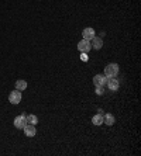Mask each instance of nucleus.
I'll list each match as a JSON object with an SVG mask.
<instances>
[{"label":"nucleus","mask_w":141,"mask_h":156,"mask_svg":"<svg viewBox=\"0 0 141 156\" xmlns=\"http://www.w3.org/2000/svg\"><path fill=\"white\" fill-rule=\"evenodd\" d=\"M21 98H23L21 91L17 90V89H16V90H13L10 94H9V101H10L11 104H18V103L21 101Z\"/></svg>","instance_id":"nucleus-2"},{"label":"nucleus","mask_w":141,"mask_h":156,"mask_svg":"<svg viewBox=\"0 0 141 156\" xmlns=\"http://www.w3.org/2000/svg\"><path fill=\"white\" fill-rule=\"evenodd\" d=\"M114 122H116V118H114L113 114L107 113L106 115H103V124H106V125H113Z\"/></svg>","instance_id":"nucleus-10"},{"label":"nucleus","mask_w":141,"mask_h":156,"mask_svg":"<svg viewBox=\"0 0 141 156\" xmlns=\"http://www.w3.org/2000/svg\"><path fill=\"white\" fill-rule=\"evenodd\" d=\"M78 49H79L80 52H85V54H87V52L92 49V44L91 41H87V40H82L78 42Z\"/></svg>","instance_id":"nucleus-3"},{"label":"nucleus","mask_w":141,"mask_h":156,"mask_svg":"<svg viewBox=\"0 0 141 156\" xmlns=\"http://www.w3.org/2000/svg\"><path fill=\"white\" fill-rule=\"evenodd\" d=\"M106 84H107L109 90H112V91H117L119 90V87H120V82H119L117 77H109Z\"/></svg>","instance_id":"nucleus-4"},{"label":"nucleus","mask_w":141,"mask_h":156,"mask_svg":"<svg viewBox=\"0 0 141 156\" xmlns=\"http://www.w3.org/2000/svg\"><path fill=\"white\" fill-rule=\"evenodd\" d=\"M91 44H92V48H93V49L99 51V49H102V47H103V40H102L100 37L95 35L93 38L91 40Z\"/></svg>","instance_id":"nucleus-9"},{"label":"nucleus","mask_w":141,"mask_h":156,"mask_svg":"<svg viewBox=\"0 0 141 156\" xmlns=\"http://www.w3.org/2000/svg\"><path fill=\"white\" fill-rule=\"evenodd\" d=\"M14 127L17 128V129H23V128L25 127V124H27V118H25V115H17L14 118Z\"/></svg>","instance_id":"nucleus-5"},{"label":"nucleus","mask_w":141,"mask_h":156,"mask_svg":"<svg viewBox=\"0 0 141 156\" xmlns=\"http://www.w3.org/2000/svg\"><path fill=\"white\" fill-rule=\"evenodd\" d=\"M25 118H27V124H33V125H35V124L38 122V117L34 115V114H28V115H25Z\"/></svg>","instance_id":"nucleus-13"},{"label":"nucleus","mask_w":141,"mask_h":156,"mask_svg":"<svg viewBox=\"0 0 141 156\" xmlns=\"http://www.w3.org/2000/svg\"><path fill=\"white\" fill-rule=\"evenodd\" d=\"M120 72V68L117 63H109L107 66L105 68V76L107 77H116Z\"/></svg>","instance_id":"nucleus-1"},{"label":"nucleus","mask_w":141,"mask_h":156,"mask_svg":"<svg viewBox=\"0 0 141 156\" xmlns=\"http://www.w3.org/2000/svg\"><path fill=\"white\" fill-rule=\"evenodd\" d=\"M107 83V77L105 76V75H95L93 76V84L95 86H105V84Z\"/></svg>","instance_id":"nucleus-7"},{"label":"nucleus","mask_w":141,"mask_h":156,"mask_svg":"<svg viewBox=\"0 0 141 156\" xmlns=\"http://www.w3.org/2000/svg\"><path fill=\"white\" fill-rule=\"evenodd\" d=\"M95 93L99 96H103L105 94V89H103V86H96V90H95Z\"/></svg>","instance_id":"nucleus-14"},{"label":"nucleus","mask_w":141,"mask_h":156,"mask_svg":"<svg viewBox=\"0 0 141 156\" xmlns=\"http://www.w3.org/2000/svg\"><path fill=\"white\" fill-rule=\"evenodd\" d=\"M16 89H17V90H20V91L25 90V89H27V82H25V80H23V79H18L17 82H16Z\"/></svg>","instance_id":"nucleus-12"},{"label":"nucleus","mask_w":141,"mask_h":156,"mask_svg":"<svg viewBox=\"0 0 141 156\" xmlns=\"http://www.w3.org/2000/svg\"><path fill=\"white\" fill-rule=\"evenodd\" d=\"M92 124H93V125H102V124H103V115H102L100 113L93 115L92 117Z\"/></svg>","instance_id":"nucleus-11"},{"label":"nucleus","mask_w":141,"mask_h":156,"mask_svg":"<svg viewBox=\"0 0 141 156\" xmlns=\"http://www.w3.org/2000/svg\"><path fill=\"white\" fill-rule=\"evenodd\" d=\"M23 131H24V134L27 135V136H30V138L35 136V134H37L35 125H33V124H25V127L23 128Z\"/></svg>","instance_id":"nucleus-6"},{"label":"nucleus","mask_w":141,"mask_h":156,"mask_svg":"<svg viewBox=\"0 0 141 156\" xmlns=\"http://www.w3.org/2000/svg\"><path fill=\"white\" fill-rule=\"evenodd\" d=\"M82 61H87V56L85 52H82Z\"/></svg>","instance_id":"nucleus-15"},{"label":"nucleus","mask_w":141,"mask_h":156,"mask_svg":"<svg viewBox=\"0 0 141 156\" xmlns=\"http://www.w3.org/2000/svg\"><path fill=\"white\" fill-rule=\"evenodd\" d=\"M95 35H96V33H95V30L92 28V27H87V28H83V31H82V37H83V40L91 41Z\"/></svg>","instance_id":"nucleus-8"}]
</instances>
